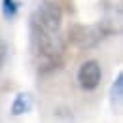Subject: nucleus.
<instances>
[{
  "label": "nucleus",
  "instance_id": "1",
  "mask_svg": "<svg viewBox=\"0 0 123 123\" xmlns=\"http://www.w3.org/2000/svg\"><path fill=\"white\" fill-rule=\"evenodd\" d=\"M31 42L38 59L40 72H51L61 64L62 51H64V40L61 34L46 32L31 23Z\"/></svg>",
  "mask_w": 123,
  "mask_h": 123
},
{
  "label": "nucleus",
  "instance_id": "2",
  "mask_svg": "<svg viewBox=\"0 0 123 123\" xmlns=\"http://www.w3.org/2000/svg\"><path fill=\"white\" fill-rule=\"evenodd\" d=\"M31 23L36 25L38 29L51 34H61V27H62V10L61 6L53 0H44L36 12L32 13Z\"/></svg>",
  "mask_w": 123,
  "mask_h": 123
},
{
  "label": "nucleus",
  "instance_id": "3",
  "mask_svg": "<svg viewBox=\"0 0 123 123\" xmlns=\"http://www.w3.org/2000/svg\"><path fill=\"white\" fill-rule=\"evenodd\" d=\"M76 80H78L80 89L89 91V93L95 91L102 81V66H100V62L95 61V59L83 61L80 64V68H78Z\"/></svg>",
  "mask_w": 123,
  "mask_h": 123
},
{
  "label": "nucleus",
  "instance_id": "4",
  "mask_svg": "<svg viewBox=\"0 0 123 123\" xmlns=\"http://www.w3.org/2000/svg\"><path fill=\"white\" fill-rule=\"evenodd\" d=\"M102 38H104V32L100 31L98 25H95V27L76 25V27H72V31H70V40H72L78 47H83V49L95 47Z\"/></svg>",
  "mask_w": 123,
  "mask_h": 123
},
{
  "label": "nucleus",
  "instance_id": "5",
  "mask_svg": "<svg viewBox=\"0 0 123 123\" xmlns=\"http://www.w3.org/2000/svg\"><path fill=\"white\" fill-rule=\"evenodd\" d=\"M34 106V98H32V95L29 91H21L17 93L15 97H13V100H12V106H10V112H12V116H25V114H29Z\"/></svg>",
  "mask_w": 123,
  "mask_h": 123
},
{
  "label": "nucleus",
  "instance_id": "6",
  "mask_svg": "<svg viewBox=\"0 0 123 123\" xmlns=\"http://www.w3.org/2000/svg\"><path fill=\"white\" fill-rule=\"evenodd\" d=\"M110 102L112 106H119L123 102V72H119L110 85Z\"/></svg>",
  "mask_w": 123,
  "mask_h": 123
},
{
  "label": "nucleus",
  "instance_id": "7",
  "mask_svg": "<svg viewBox=\"0 0 123 123\" xmlns=\"http://www.w3.org/2000/svg\"><path fill=\"white\" fill-rule=\"evenodd\" d=\"M2 13L8 21L15 19L19 13V2L17 0H2Z\"/></svg>",
  "mask_w": 123,
  "mask_h": 123
},
{
  "label": "nucleus",
  "instance_id": "8",
  "mask_svg": "<svg viewBox=\"0 0 123 123\" xmlns=\"http://www.w3.org/2000/svg\"><path fill=\"white\" fill-rule=\"evenodd\" d=\"M4 57H6V47L0 42V68H2V64H4Z\"/></svg>",
  "mask_w": 123,
  "mask_h": 123
}]
</instances>
